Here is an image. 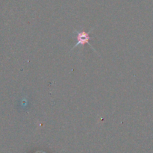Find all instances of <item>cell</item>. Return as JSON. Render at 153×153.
<instances>
[{"instance_id": "obj_1", "label": "cell", "mask_w": 153, "mask_h": 153, "mask_svg": "<svg viewBox=\"0 0 153 153\" xmlns=\"http://www.w3.org/2000/svg\"><path fill=\"white\" fill-rule=\"evenodd\" d=\"M92 31V29L90 30L88 32H86V31H75V32H76V43H75L74 46L72 48L71 50H73L74 48H76V46H84V45H86V44H88L90 46V47H91L93 50L95 51L96 52L95 49H94V48L92 47V45L89 43L90 39L92 38V37H89V33L91 32Z\"/></svg>"}]
</instances>
